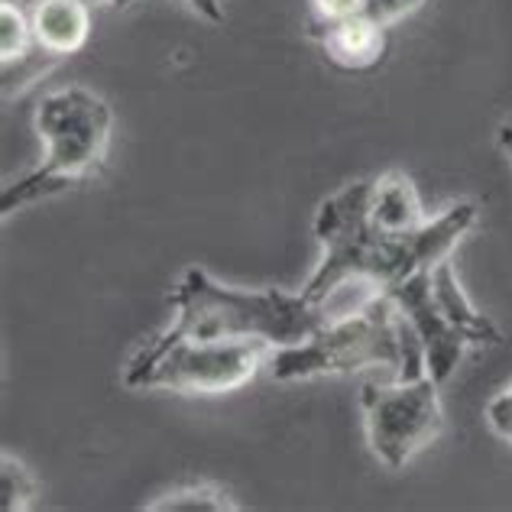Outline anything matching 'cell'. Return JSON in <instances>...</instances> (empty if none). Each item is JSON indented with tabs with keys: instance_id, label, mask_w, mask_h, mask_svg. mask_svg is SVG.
<instances>
[{
	"instance_id": "1",
	"label": "cell",
	"mask_w": 512,
	"mask_h": 512,
	"mask_svg": "<svg viewBox=\"0 0 512 512\" xmlns=\"http://www.w3.org/2000/svg\"><path fill=\"white\" fill-rule=\"evenodd\" d=\"M370 179L350 182L328 195L315 211V240L321 260L302 295L325 321L354 315L389 295L402 279L451 260L454 247L480 221L477 201H454L419 231L393 240L370 224Z\"/></svg>"
},
{
	"instance_id": "2",
	"label": "cell",
	"mask_w": 512,
	"mask_h": 512,
	"mask_svg": "<svg viewBox=\"0 0 512 512\" xmlns=\"http://www.w3.org/2000/svg\"><path fill=\"white\" fill-rule=\"evenodd\" d=\"M169 308V328L146 341V347L179 341H266L279 350L308 341L325 325L302 292L224 286L198 266L185 269L175 282Z\"/></svg>"
},
{
	"instance_id": "3",
	"label": "cell",
	"mask_w": 512,
	"mask_h": 512,
	"mask_svg": "<svg viewBox=\"0 0 512 512\" xmlns=\"http://www.w3.org/2000/svg\"><path fill=\"white\" fill-rule=\"evenodd\" d=\"M357 370H389L399 380L425 373L422 347L389 295L354 315L325 321L308 341L279 347L269 360V373L279 383L344 376Z\"/></svg>"
},
{
	"instance_id": "4",
	"label": "cell",
	"mask_w": 512,
	"mask_h": 512,
	"mask_svg": "<svg viewBox=\"0 0 512 512\" xmlns=\"http://www.w3.org/2000/svg\"><path fill=\"white\" fill-rule=\"evenodd\" d=\"M36 133L46 143V156L33 172L10 182L0 195V214L10 218L13 211L49 198L62 188L94 179L111 153L114 111L107 98L85 85H65L49 91L36 107Z\"/></svg>"
},
{
	"instance_id": "5",
	"label": "cell",
	"mask_w": 512,
	"mask_h": 512,
	"mask_svg": "<svg viewBox=\"0 0 512 512\" xmlns=\"http://www.w3.org/2000/svg\"><path fill=\"white\" fill-rule=\"evenodd\" d=\"M276 347L266 341H179L140 347L124 367V386L179 396H224L256 380Z\"/></svg>"
},
{
	"instance_id": "6",
	"label": "cell",
	"mask_w": 512,
	"mask_h": 512,
	"mask_svg": "<svg viewBox=\"0 0 512 512\" xmlns=\"http://www.w3.org/2000/svg\"><path fill=\"white\" fill-rule=\"evenodd\" d=\"M360 406L370 451L389 470L412 464L444 431L441 383L428 373L412 380L393 376V383H367L360 389Z\"/></svg>"
},
{
	"instance_id": "7",
	"label": "cell",
	"mask_w": 512,
	"mask_h": 512,
	"mask_svg": "<svg viewBox=\"0 0 512 512\" xmlns=\"http://www.w3.org/2000/svg\"><path fill=\"white\" fill-rule=\"evenodd\" d=\"M389 299L396 302L402 318L409 321L415 341L422 347L425 373L444 386L454 376L457 363L464 360L470 344L464 334L444 318L441 305L435 302V292H431V269H422V273L402 279L399 286L389 292Z\"/></svg>"
},
{
	"instance_id": "8",
	"label": "cell",
	"mask_w": 512,
	"mask_h": 512,
	"mask_svg": "<svg viewBox=\"0 0 512 512\" xmlns=\"http://www.w3.org/2000/svg\"><path fill=\"white\" fill-rule=\"evenodd\" d=\"M325 59L341 72H370L386 59V26L373 23L370 17H347L338 23L312 26Z\"/></svg>"
},
{
	"instance_id": "9",
	"label": "cell",
	"mask_w": 512,
	"mask_h": 512,
	"mask_svg": "<svg viewBox=\"0 0 512 512\" xmlns=\"http://www.w3.org/2000/svg\"><path fill=\"white\" fill-rule=\"evenodd\" d=\"M33 43L52 59H69L88 46L91 36V4L88 0H30Z\"/></svg>"
},
{
	"instance_id": "10",
	"label": "cell",
	"mask_w": 512,
	"mask_h": 512,
	"mask_svg": "<svg viewBox=\"0 0 512 512\" xmlns=\"http://www.w3.org/2000/svg\"><path fill=\"white\" fill-rule=\"evenodd\" d=\"M367 214H370V224L376 231L383 237H393V240L415 234L428 221L419 188H415V182L399 169L370 179Z\"/></svg>"
},
{
	"instance_id": "11",
	"label": "cell",
	"mask_w": 512,
	"mask_h": 512,
	"mask_svg": "<svg viewBox=\"0 0 512 512\" xmlns=\"http://www.w3.org/2000/svg\"><path fill=\"white\" fill-rule=\"evenodd\" d=\"M431 292H435V302L441 305L444 318L464 334L470 347H500L503 344V331L496 328L493 318H487L474 302H470V295L464 292L451 260H444L431 269Z\"/></svg>"
},
{
	"instance_id": "12",
	"label": "cell",
	"mask_w": 512,
	"mask_h": 512,
	"mask_svg": "<svg viewBox=\"0 0 512 512\" xmlns=\"http://www.w3.org/2000/svg\"><path fill=\"white\" fill-rule=\"evenodd\" d=\"M146 512H237L244 509L231 490H224L221 483L211 480H198V483H185L179 490L163 493L159 500L146 503Z\"/></svg>"
},
{
	"instance_id": "13",
	"label": "cell",
	"mask_w": 512,
	"mask_h": 512,
	"mask_svg": "<svg viewBox=\"0 0 512 512\" xmlns=\"http://www.w3.org/2000/svg\"><path fill=\"white\" fill-rule=\"evenodd\" d=\"M39 503V480L30 467L10 451L0 454V506L7 512H26Z\"/></svg>"
},
{
	"instance_id": "14",
	"label": "cell",
	"mask_w": 512,
	"mask_h": 512,
	"mask_svg": "<svg viewBox=\"0 0 512 512\" xmlns=\"http://www.w3.org/2000/svg\"><path fill=\"white\" fill-rule=\"evenodd\" d=\"M33 46V26H30V10L4 0L0 4V62H10L23 56Z\"/></svg>"
},
{
	"instance_id": "15",
	"label": "cell",
	"mask_w": 512,
	"mask_h": 512,
	"mask_svg": "<svg viewBox=\"0 0 512 512\" xmlns=\"http://www.w3.org/2000/svg\"><path fill=\"white\" fill-rule=\"evenodd\" d=\"M483 419H487L490 431L500 441H506L512 448V383L506 389H500L490 402L487 409H483Z\"/></svg>"
},
{
	"instance_id": "16",
	"label": "cell",
	"mask_w": 512,
	"mask_h": 512,
	"mask_svg": "<svg viewBox=\"0 0 512 512\" xmlns=\"http://www.w3.org/2000/svg\"><path fill=\"white\" fill-rule=\"evenodd\" d=\"M422 4L425 0H363V17H370L373 23H380L389 30L393 23L412 17Z\"/></svg>"
},
{
	"instance_id": "17",
	"label": "cell",
	"mask_w": 512,
	"mask_h": 512,
	"mask_svg": "<svg viewBox=\"0 0 512 512\" xmlns=\"http://www.w3.org/2000/svg\"><path fill=\"white\" fill-rule=\"evenodd\" d=\"M357 13H363V0H312V17H308V26L338 23L347 17H357Z\"/></svg>"
},
{
	"instance_id": "18",
	"label": "cell",
	"mask_w": 512,
	"mask_h": 512,
	"mask_svg": "<svg viewBox=\"0 0 512 512\" xmlns=\"http://www.w3.org/2000/svg\"><path fill=\"white\" fill-rule=\"evenodd\" d=\"M188 7H192L195 13H201L205 20L211 23H224V4L221 0H185Z\"/></svg>"
},
{
	"instance_id": "19",
	"label": "cell",
	"mask_w": 512,
	"mask_h": 512,
	"mask_svg": "<svg viewBox=\"0 0 512 512\" xmlns=\"http://www.w3.org/2000/svg\"><path fill=\"white\" fill-rule=\"evenodd\" d=\"M496 140H500V150L506 153L509 166H512V114L500 124V130H496Z\"/></svg>"
},
{
	"instance_id": "20",
	"label": "cell",
	"mask_w": 512,
	"mask_h": 512,
	"mask_svg": "<svg viewBox=\"0 0 512 512\" xmlns=\"http://www.w3.org/2000/svg\"><path fill=\"white\" fill-rule=\"evenodd\" d=\"M88 4H91V7H94V4H98V7H127L130 0H88Z\"/></svg>"
}]
</instances>
